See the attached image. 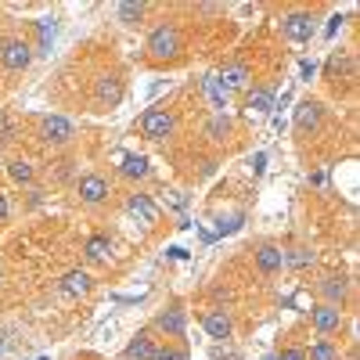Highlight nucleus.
<instances>
[{
  "mask_svg": "<svg viewBox=\"0 0 360 360\" xmlns=\"http://www.w3.org/2000/svg\"><path fill=\"white\" fill-rule=\"evenodd\" d=\"M184 54V33H180L176 22H162L152 29V37H148V58L159 65H169L176 58Z\"/></svg>",
  "mask_w": 360,
  "mask_h": 360,
  "instance_id": "obj_1",
  "label": "nucleus"
},
{
  "mask_svg": "<svg viewBox=\"0 0 360 360\" xmlns=\"http://www.w3.org/2000/svg\"><path fill=\"white\" fill-rule=\"evenodd\" d=\"M76 123L72 119H65V115H44L40 119V130H37V137H40V144H47V148H65V144H72L76 141Z\"/></svg>",
  "mask_w": 360,
  "mask_h": 360,
  "instance_id": "obj_2",
  "label": "nucleus"
},
{
  "mask_svg": "<svg viewBox=\"0 0 360 360\" xmlns=\"http://www.w3.org/2000/svg\"><path fill=\"white\" fill-rule=\"evenodd\" d=\"M141 134L148 141H169L176 134V115L169 108H148L141 115Z\"/></svg>",
  "mask_w": 360,
  "mask_h": 360,
  "instance_id": "obj_3",
  "label": "nucleus"
},
{
  "mask_svg": "<svg viewBox=\"0 0 360 360\" xmlns=\"http://www.w3.org/2000/svg\"><path fill=\"white\" fill-rule=\"evenodd\" d=\"M29 62H33V47L25 40H4V47H0V65L8 72H25Z\"/></svg>",
  "mask_w": 360,
  "mask_h": 360,
  "instance_id": "obj_4",
  "label": "nucleus"
},
{
  "mask_svg": "<svg viewBox=\"0 0 360 360\" xmlns=\"http://www.w3.org/2000/svg\"><path fill=\"white\" fill-rule=\"evenodd\" d=\"M119 101H123V79H119L115 72L101 76V79L94 83V105H98L101 112H108V108H115Z\"/></svg>",
  "mask_w": 360,
  "mask_h": 360,
  "instance_id": "obj_5",
  "label": "nucleus"
},
{
  "mask_svg": "<svg viewBox=\"0 0 360 360\" xmlns=\"http://www.w3.org/2000/svg\"><path fill=\"white\" fill-rule=\"evenodd\" d=\"M321 123H324V105H321V101H303V105L295 108V134H299V137L317 134Z\"/></svg>",
  "mask_w": 360,
  "mask_h": 360,
  "instance_id": "obj_6",
  "label": "nucleus"
},
{
  "mask_svg": "<svg viewBox=\"0 0 360 360\" xmlns=\"http://www.w3.org/2000/svg\"><path fill=\"white\" fill-rule=\"evenodd\" d=\"M79 202L83 205H101L108 195H112V188H108V180L101 176V173H86L83 180H79Z\"/></svg>",
  "mask_w": 360,
  "mask_h": 360,
  "instance_id": "obj_7",
  "label": "nucleus"
},
{
  "mask_svg": "<svg viewBox=\"0 0 360 360\" xmlns=\"http://www.w3.org/2000/svg\"><path fill=\"white\" fill-rule=\"evenodd\" d=\"M317 292L324 295V303H328V307H339V310H342L346 295H349V278H342V274H328V278H321Z\"/></svg>",
  "mask_w": 360,
  "mask_h": 360,
  "instance_id": "obj_8",
  "label": "nucleus"
},
{
  "mask_svg": "<svg viewBox=\"0 0 360 360\" xmlns=\"http://www.w3.org/2000/svg\"><path fill=\"white\" fill-rule=\"evenodd\" d=\"M155 328H159V332H166L169 339H180V335H184V328H188V314L180 310V307H169V310H162L155 317Z\"/></svg>",
  "mask_w": 360,
  "mask_h": 360,
  "instance_id": "obj_9",
  "label": "nucleus"
},
{
  "mask_svg": "<svg viewBox=\"0 0 360 360\" xmlns=\"http://www.w3.org/2000/svg\"><path fill=\"white\" fill-rule=\"evenodd\" d=\"M314 328H317L321 335H335L339 328H342V310H339V307L321 303V307L314 310Z\"/></svg>",
  "mask_w": 360,
  "mask_h": 360,
  "instance_id": "obj_10",
  "label": "nucleus"
},
{
  "mask_svg": "<svg viewBox=\"0 0 360 360\" xmlns=\"http://www.w3.org/2000/svg\"><path fill=\"white\" fill-rule=\"evenodd\" d=\"M127 209H130V213H134L144 227H152V224L159 220V205L148 198V195H137V191H134V195L127 198Z\"/></svg>",
  "mask_w": 360,
  "mask_h": 360,
  "instance_id": "obj_11",
  "label": "nucleus"
},
{
  "mask_svg": "<svg viewBox=\"0 0 360 360\" xmlns=\"http://www.w3.org/2000/svg\"><path fill=\"white\" fill-rule=\"evenodd\" d=\"M249 79H252V69H249L245 62H231V65H224V72H220L224 90H245Z\"/></svg>",
  "mask_w": 360,
  "mask_h": 360,
  "instance_id": "obj_12",
  "label": "nucleus"
},
{
  "mask_svg": "<svg viewBox=\"0 0 360 360\" xmlns=\"http://www.w3.org/2000/svg\"><path fill=\"white\" fill-rule=\"evenodd\" d=\"M256 266L263 270V274H278V270L285 266V249L281 245H259L256 249Z\"/></svg>",
  "mask_w": 360,
  "mask_h": 360,
  "instance_id": "obj_13",
  "label": "nucleus"
},
{
  "mask_svg": "<svg viewBox=\"0 0 360 360\" xmlns=\"http://www.w3.org/2000/svg\"><path fill=\"white\" fill-rule=\"evenodd\" d=\"M285 37L295 40V44L310 40V37H314V18L303 15V11H299V15H288V18H285Z\"/></svg>",
  "mask_w": 360,
  "mask_h": 360,
  "instance_id": "obj_14",
  "label": "nucleus"
},
{
  "mask_svg": "<svg viewBox=\"0 0 360 360\" xmlns=\"http://www.w3.org/2000/svg\"><path fill=\"white\" fill-rule=\"evenodd\" d=\"M202 324H205L209 339H231V332H234V321H231L224 310H209Z\"/></svg>",
  "mask_w": 360,
  "mask_h": 360,
  "instance_id": "obj_15",
  "label": "nucleus"
},
{
  "mask_svg": "<svg viewBox=\"0 0 360 360\" xmlns=\"http://www.w3.org/2000/svg\"><path fill=\"white\" fill-rule=\"evenodd\" d=\"M155 339H152V332H137L134 339H130V346H127V360H152L155 356Z\"/></svg>",
  "mask_w": 360,
  "mask_h": 360,
  "instance_id": "obj_16",
  "label": "nucleus"
},
{
  "mask_svg": "<svg viewBox=\"0 0 360 360\" xmlns=\"http://www.w3.org/2000/svg\"><path fill=\"white\" fill-rule=\"evenodd\" d=\"M231 134H234V119H231V115H213V119L205 123V137L213 141V144L231 141Z\"/></svg>",
  "mask_w": 360,
  "mask_h": 360,
  "instance_id": "obj_17",
  "label": "nucleus"
},
{
  "mask_svg": "<svg viewBox=\"0 0 360 360\" xmlns=\"http://www.w3.org/2000/svg\"><path fill=\"white\" fill-rule=\"evenodd\" d=\"M202 86H205V94H209V105L217 108V115H224V108H227V90H224L220 76H205Z\"/></svg>",
  "mask_w": 360,
  "mask_h": 360,
  "instance_id": "obj_18",
  "label": "nucleus"
},
{
  "mask_svg": "<svg viewBox=\"0 0 360 360\" xmlns=\"http://www.w3.org/2000/svg\"><path fill=\"white\" fill-rule=\"evenodd\" d=\"M144 15H148V4H141V0H127V4L115 8V18L123 22V25H141Z\"/></svg>",
  "mask_w": 360,
  "mask_h": 360,
  "instance_id": "obj_19",
  "label": "nucleus"
},
{
  "mask_svg": "<svg viewBox=\"0 0 360 360\" xmlns=\"http://www.w3.org/2000/svg\"><path fill=\"white\" fill-rule=\"evenodd\" d=\"M62 292L65 295H86L90 292V274L86 270H69V274L62 278Z\"/></svg>",
  "mask_w": 360,
  "mask_h": 360,
  "instance_id": "obj_20",
  "label": "nucleus"
},
{
  "mask_svg": "<svg viewBox=\"0 0 360 360\" xmlns=\"http://www.w3.org/2000/svg\"><path fill=\"white\" fill-rule=\"evenodd\" d=\"M86 259L90 263H108V256H112V242H108V238L105 234H94V238H90V242H86Z\"/></svg>",
  "mask_w": 360,
  "mask_h": 360,
  "instance_id": "obj_21",
  "label": "nucleus"
},
{
  "mask_svg": "<svg viewBox=\"0 0 360 360\" xmlns=\"http://www.w3.org/2000/svg\"><path fill=\"white\" fill-rule=\"evenodd\" d=\"M119 173H123V176H137V180H144L148 173H152V169H148V159L144 155H130V159H123V166H119Z\"/></svg>",
  "mask_w": 360,
  "mask_h": 360,
  "instance_id": "obj_22",
  "label": "nucleus"
},
{
  "mask_svg": "<svg viewBox=\"0 0 360 360\" xmlns=\"http://www.w3.org/2000/svg\"><path fill=\"white\" fill-rule=\"evenodd\" d=\"M307 360H339V346L332 339H317L307 353Z\"/></svg>",
  "mask_w": 360,
  "mask_h": 360,
  "instance_id": "obj_23",
  "label": "nucleus"
},
{
  "mask_svg": "<svg viewBox=\"0 0 360 360\" xmlns=\"http://www.w3.org/2000/svg\"><path fill=\"white\" fill-rule=\"evenodd\" d=\"M8 173H11L15 184H33V166H29L25 159H11L8 162Z\"/></svg>",
  "mask_w": 360,
  "mask_h": 360,
  "instance_id": "obj_24",
  "label": "nucleus"
},
{
  "mask_svg": "<svg viewBox=\"0 0 360 360\" xmlns=\"http://www.w3.org/2000/svg\"><path fill=\"white\" fill-rule=\"evenodd\" d=\"M310 263H314V252L303 249V245L292 249V252H285V266H310Z\"/></svg>",
  "mask_w": 360,
  "mask_h": 360,
  "instance_id": "obj_25",
  "label": "nucleus"
},
{
  "mask_svg": "<svg viewBox=\"0 0 360 360\" xmlns=\"http://www.w3.org/2000/svg\"><path fill=\"white\" fill-rule=\"evenodd\" d=\"M152 360H188V353L180 349V346H159Z\"/></svg>",
  "mask_w": 360,
  "mask_h": 360,
  "instance_id": "obj_26",
  "label": "nucleus"
},
{
  "mask_svg": "<svg viewBox=\"0 0 360 360\" xmlns=\"http://www.w3.org/2000/svg\"><path fill=\"white\" fill-rule=\"evenodd\" d=\"M249 108H256V112L270 108V94H266V90H252V94H249Z\"/></svg>",
  "mask_w": 360,
  "mask_h": 360,
  "instance_id": "obj_27",
  "label": "nucleus"
},
{
  "mask_svg": "<svg viewBox=\"0 0 360 360\" xmlns=\"http://www.w3.org/2000/svg\"><path fill=\"white\" fill-rule=\"evenodd\" d=\"M15 123H11V119L8 115H0V144H8V141H15Z\"/></svg>",
  "mask_w": 360,
  "mask_h": 360,
  "instance_id": "obj_28",
  "label": "nucleus"
},
{
  "mask_svg": "<svg viewBox=\"0 0 360 360\" xmlns=\"http://www.w3.org/2000/svg\"><path fill=\"white\" fill-rule=\"evenodd\" d=\"M281 360H307V349L292 346V349H285V353H281Z\"/></svg>",
  "mask_w": 360,
  "mask_h": 360,
  "instance_id": "obj_29",
  "label": "nucleus"
},
{
  "mask_svg": "<svg viewBox=\"0 0 360 360\" xmlns=\"http://www.w3.org/2000/svg\"><path fill=\"white\" fill-rule=\"evenodd\" d=\"M8 213H11V202H8V195H4V191H0V224L8 220Z\"/></svg>",
  "mask_w": 360,
  "mask_h": 360,
  "instance_id": "obj_30",
  "label": "nucleus"
},
{
  "mask_svg": "<svg viewBox=\"0 0 360 360\" xmlns=\"http://www.w3.org/2000/svg\"><path fill=\"white\" fill-rule=\"evenodd\" d=\"M0 47H4V37H0Z\"/></svg>",
  "mask_w": 360,
  "mask_h": 360,
  "instance_id": "obj_31",
  "label": "nucleus"
}]
</instances>
